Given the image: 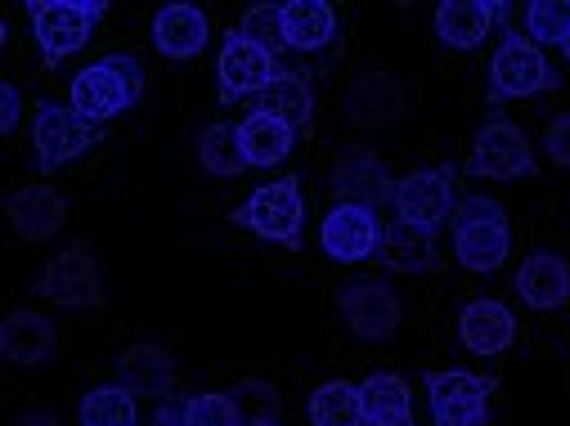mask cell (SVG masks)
<instances>
[{
    "instance_id": "6da1fadb",
    "label": "cell",
    "mask_w": 570,
    "mask_h": 426,
    "mask_svg": "<svg viewBox=\"0 0 570 426\" xmlns=\"http://www.w3.org/2000/svg\"><path fill=\"white\" fill-rule=\"evenodd\" d=\"M139 95H145V63L135 55H104L72 77L68 108L81 112L86 121L104 126V121L121 117L126 108H135Z\"/></svg>"
},
{
    "instance_id": "7a4b0ae2",
    "label": "cell",
    "mask_w": 570,
    "mask_h": 426,
    "mask_svg": "<svg viewBox=\"0 0 570 426\" xmlns=\"http://www.w3.org/2000/svg\"><path fill=\"white\" fill-rule=\"evenodd\" d=\"M104 14H108V6H99V0H28V19L37 32V46H41V63L59 68L77 50H86V41L104 23Z\"/></svg>"
},
{
    "instance_id": "3957f363",
    "label": "cell",
    "mask_w": 570,
    "mask_h": 426,
    "mask_svg": "<svg viewBox=\"0 0 570 426\" xmlns=\"http://www.w3.org/2000/svg\"><path fill=\"white\" fill-rule=\"evenodd\" d=\"M234 225H247L256 238L278 242L297 251L302 247V225H306V202H302V180L283 176L274 185H261L238 211H229Z\"/></svg>"
},
{
    "instance_id": "277c9868",
    "label": "cell",
    "mask_w": 570,
    "mask_h": 426,
    "mask_svg": "<svg viewBox=\"0 0 570 426\" xmlns=\"http://www.w3.org/2000/svg\"><path fill=\"white\" fill-rule=\"evenodd\" d=\"M99 126L63 103H37L32 112V145H37V171L50 176L63 162H77L86 149L99 145Z\"/></svg>"
},
{
    "instance_id": "5b68a950",
    "label": "cell",
    "mask_w": 570,
    "mask_h": 426,
    "mask_svg": "<svg viewBox=\"0 0 570 426\" xmlns=\"http://www.w3.org/2000/svg\"><path fill=\"white\" fill-rule=\"evenodd\" d=\"M426 404H432V426H490V395L499 390L494 377L481 373H426Z\"/></svg>"
},
{
    "instance_id": "8992f818",
    "label": "cell",
    "mask_w": 570,
    "mask_h": 426,
    "mask_svg": "<svg viewBox=\"0 0 570 426\" xmlns=\"http://www.w3.org/2000/svg\"><path fill=\"white\" fill-rule=\"evenodd\" d=\"M548 90H557V72L548 68L543 50L530 37L508 32V41L490 59V99L503 103V99H530Z\"/></svg>"
},
{
    "instance_id": "52a82bcc",
    "label": "cell",
    "mask_w": 570,
    "mask_h": 426,
    "mask_svg": "<svg viewBox=\"0 0 570 426\" xmlns=\"http://www.w3.org/2000/svg\"><path fill=\"white\" fill-rule=\"evenodd\" d=\"M37 293L50 306H63V310H95V306H104V283H99V265H95L90 247L72 242V247L55 251L46 260V269H41Z\"/></svg>"
},
{
    "instance_id": "ba28073f",
    "label": "cell",
    "mask_w": 570,
    "mask_h": 426,
    "mask_svg": "<svg viewBox=\"0 0 570 426\" xmlns=\"http://www.w3.org/2000/svg\"><path fill=\"white\" fill-rule=\"evenodd\" d=\"M463 176L476 180H521L534 176V153H530V139L521 135L517 121L508 117H490L476 135V149L463 167Z\"/></svg>"
},
{
    "instance_id": "9c48e42d",
    "label": "cell",
    "mask_w": 570,
    "mask_h": 426,
    "mask_svg": "<svg viewBox=\"0 0 570 426\" xmlns=\"http://www.w3.org/2000/svg\"><path fill=\"white\" fill-rule=\"evenodd\" d=\"M454 194H459V171L454 167H436V171H413L404 180H395V211L404 225L417 229H441L445 220H454Z\"/></svg>"
},
{
    "instance_id": "30bf717a",
    "label": "cell",
    "mask_w": 570,
    "mask_h": 426,
    "mask_svg": "<svg viewBox=\"0 0 570 426\" xmlns=\"http://www.w3.org/2000/svg\"><path fill=\"white\" fill-rule=\"evenodd\" d=\"M216 72H220V103H238V99H256V95H265L274 81H278V72H283V63L269 55V50H261V46H252L247 37H238V32H225V41H220V59H216Z\"/></svg>"
},
{
    "instance_id": "8fae6325",
    "label": "cell",
    "mask_w": 570,
    "mask_h": 426,
    "mask_svg": "<svg viewBox=\"0 0 570 426\" xmlns=\"http://www.w3.org/2000/svg\"><path fill=\"white\" fill-rule=\"evenodd\" d=\"M320 242L333 260L342 265H360L368 256H377L382 247V220L373 207H360V202H337L324 225H320Z\"/></svg>"
},
{
    "instance_id": "7c38bea8",
    "label": "cell",
    "mask_w": 570,
    "mask_h": 426,
    "mask_svg": "<svg viewBox=\"0 0 570 426\" xmlns=\"http://www.w3.org/2000/svg\"><path fill=\"white\" fill-rule=\"evenodd\" d=\"M342 319L355 337L382 341L400 328V301L386 283H351V288H342Z\"/></svg>"
},
{
    "instance_id": "4fadbf2b",
    "label": "cell",
    "mask_w": 570,
    "mask_h": 426,
    "mask_svg": "<svg viewBox=\"0 0 570 426\" xmlns=\"http://www.w3.org/2000/svg\"><path fill=\"white\" fill-rule=\"evenodd\" d=\"M333 189H337V202H360L373 211L386 198H395V180L386 176V167L368 149H342L337 171H333Z\"/></svg>"
},
{
    "instance_id": "5bb4252c",
    "label": "cell",
    "mask_w": 570,
    "mask_h": 426,
    "mask_svg": "<svg viewBox=\"0 0 570 426\" xmlns=\"http://www.w3.org/2000/svg\"><path fill=\"white\" fill-rule=\"evenodd\" d=\"M6 216H10V225H14V234H19L23 242H46V238H55V234L63 229L68 202H63V194L50 189V185H23V189L6 202Z\"/></svg>"
},
{
    "instance_id": "9a60e30c",
    "label": "cell",
    "mask_w": 570,
    "mask_h": 426,
    "mask_svg": "<svg viewBox=\"0 0 570 426\" xmlns=\"http://www.w3.org/2000/svg\"><path fill=\"white\" fill-rule=\"evenodd\" d=\"M459 341L472 355L494 359V355H503L517 341V319H512V310L503 301H490V297L468 301L463 315H459Z\"/></svg>"
},
{
    "instance_id": "2e32d148",
    "label": "cell",
    "mask_w": 570,
    "mask_h": 426,
    "mask_svg": "<svg viewBox=\"0 0 570 426\" xmlns=\"http://www.w3.org/2000/svg\"><path fill=\"white\" fill-rule=\"evenodd\" d=\"M377 260L395 274H436L445 260L436 251V234L432 229H417V225H404V220H391L382 229V247H377Z\"/></svg>"
},
{
    "instance_id": "e0dca14e",
    "label": "cell",
    "mask_w": 570,
    "mask_h": 426,
    "mask_svg": "<svg viewBox=\"0 0 570 426\" xmlns=\"http://www.w3.org/2000/svg\"><path fill=\"white\" fill-rule=\"evenodd\" d=\"M212 41V23L198 6H163L154 14V46L167 59H198Z\"/></svg>"
},
{
    "instance_id": "ac0fdd59",
    "label": "cell",
    "mask_w": 570,
    "mask_h": 426,
    "mask_svg": "<svg viewBox=\"0 0 570 426\" xmlns=\"http://www.w3.org/2000/svg\"><path fill=\"white\" fill-rule=\"evenodd\" d=\"M176 382V359L171 350L163 346H149V341H139V346H126L117 355V386L135 390V395H154L163 399Z\"/></svg>"
},
{
    "instance_id": "d6986e66",
    "label": "cell",
    "mask_w": 570,
    "mask_h": 426,
    "mask_svg": "<svg viewBox=\"0 0 570 426\" xmlns=\"http://www.w3.org/2000/svg\"><path fill=\"white\" fill-rule=\"evenodd\" d=\"M517 297L530 310H557L570 297V265L552 251H534L525 256V265L517 269Z\"/></svg>"
},
{
    "instance_id": "ffe728a7",
    "label": "cell",
    "mask_w": 570,
    "mask_h": 426,
    "mask_svg": "<svg viewBox=\"0 0 570 426\" xmlns=\"http://www.w3.org/2000/svg\"><path fill=\"white\" fill-rule=\"evenodd\" d=\"M503 14L508 6H490V0H445L436 10V37L450 50H476L490 37V23Z\"/></svg>"
},
{
    "instance_id": "44dd1931",
    "label": "cell",
    "mask_w": 570,
    "mask_h": 426,
    "mask_svg": "<svg viewBox=\"0 0 570 426\" xmlns=\"http://www.w3.org/2000/svg\"><path fill=\"white\" fill-rule=\"evenodd\" d=\"M400 112H404V99L386 72H364L346 95V121L360 130H377V126L395 121Z\"/></svg>"
},
{
    "instance_id": "7402d4cb",
    "label": "cell",
    "mask_w": 570,
    "mask_h": 426,
    "mask_svg": "<svg viewBox=\"0 0 570 426\" xmlns=\"http://www.w3.org/2000/svg\"><path fill=\"white\" fill-rule=\"evenodd\" d=\"M293 139H297V130L288 121H278V117H269L261 108H252L243 117V126H238V145H243L247 167H278L283 158L293 153Z\"/></svg>"
},
{
    "instance_id": "603a6c76",
    "label": "cell",
    "mask_w": 570,
    "mask_h": 426,
    "mask_svg": "<svg viewBox=\"0 0 570 426\" xmlns=\"http://www.w3.org/2000/svg\"><path fill=\"white\" fill-rule=\"evenodd\" d=\"M55 350V328H50V319H41L37 310H14L6 324H0V355H6L10 364H23V368H32V364H41L46 355Z\"/></svg>"
},
{
    "instance_id": "cb8c5ba5",
    "label": "cell",
    "mask_w": 570,
    "mask_h": 426,
    "mask_svg": "<svg viewBox=\"0 0 570 426\" xmlns=\"http://www.w3.org/2000/svg\"><path fill=\"white\" fill-rule=\"evenodd\" d=\"M333 32H337V14L324 0H288L283 6V41H288V50L315 55L333 41Z\"/></svg>"
},
{
    "instance_id": "d4e9b609",
    "label": "cell",
    "mask_w": 570,
    "mask_h": 426,
    "mask_svg": "<svg viewBox=\"0 0 570 426\" xmlns=\"http://www.w3.org/2000/svg\"><path fill=\"white\" fill-rule=\"evenodd\" d=\"M256 108L269 112V117H278V121H288L293 130H306V126L315 121V95H311V81H306L302 72H293V68H283L278 81H274L265 95H256Z\"/></svg>"
},
{
    "instance_id": "484cf974",
    "label": "cell",
    "mask_w": 570,
    "mask_h": 426,
    "mask_svg": "<svg viewBox=\"0 0 570 426\" xmlns=\"http://www.w3.org/2000/svg\"><path fill=\"white\" fill-rule=\"evenodd\" d=\"M512 251L508 225H463L454 229V256L472 274H494Z\"/></svg>"
},
{
    "instance_id": "4316f807",
    "label": "cell",
    "mask_w": 570,
    "mask_h": 426,
    "mask_svg": "<svg viewBox=\"0 0 570 426\" xmlns=\"http://www.w3.org/2000/svg\"><path fill=\"white\" fill-rule=\"evenodd\" d=\"M311 422L315 426H368L364 417V395L360 386L351 382H324L315 395H311Z\"/></svg>"
},
{
    "instance_id": "83f0119b",
    "label": "cell",
    "mask_w": 570,
    "mask_h": 426,
    "mask_svg": "<svg viewBox=\"0 0 570 426\" xmlns=\"http://www.w3.org/2000/svg\"><path fill=\"white\" fill-rule=\"evenodd\" d=\"M198 162L207 167V176H220V180L243 176L247 158H243V145H238V126H229V121L207 126L198 135Z\"/></svg>"
},
{
    "instance_id": "f1b7e54d",
    "label": "cell",
    "mask_w": 570,
    "mask_h": 426,
    "mask_svg": "<svg viewBox=\"0 0 570 426\" xmlns=\"http://www.w3.org/2000/svg\"><path fill=\"white\" fill-rule=\"evenodd\" d=\"M360 395H364L368 422H404L409 417V382L395 373H373L368 382H360Z\"/></svg>"
},
{
    "instance_id": "f546056e",
    "label": "cell",
    "mask_w": 570,
    "mask_h": 426,
    "mask_svg": "<svg viewBox=\"0 0 570 426\" xmlns=\"http://www.w3.org/2000/svg\"><path fill=\"white\" fill-rule=\"evenodd\" d=\"M81 426H135V390L95 386L81 399Z\"/></svg>"
},
{
    "instance_id": "4dcf8cb0",
    "label": "cell",
    "mask_w": 570,
    "mask_h": 426,
    "mask_svg": "<svg viewBox=\"0 0 570 426\" xmlns=\"http://www.w3.org/2000/svg\"><path fill=\"white\" fill-rule=\"evenodd\" d=\"M525 32L534 46H566L570 37V0H530Z\"/></svg>"
},
{
    "instance_id": "1f68e13d",
    "label": "cell",
    "mask_w": 570,
    "mask_h": 426,
    "mask_svg": "<svg viewBox=\"0 0 570 426\" xmlns=\"http://www.w3.org/2000/svg\"><path fill=\"white\" fill-rule=\"evenodd\" d=\"M243 404L238 395L225 390H203L194 399H185V426H243Z\"/></svg>"
},
{
    "instance_id": "d6a6232c",
    "label": "cell",
    "mask_w": 570,
    "mask_h": 426,
    "mask_svg": "<svg viewBox=\"0 0 570 426\" xmlns=\"http://www.w3.org/2000/svg\"><path fill=\"white\" fill-rule=\"evenodd\" d=\"M238 37H247L252 46H261V50H269L278 59V50L288 46V41H283V6H256V10H247L243 23H238Z\"/></svg>"
},
{
    "instance_id": "836d02e7",
    "label": "cell",
    "mask_w": 570,
    "mask_h": 426,
    "mask_svg": "<svg viewBox=\"0 0 570 426\" xmlns=\"http://www.w3.org/2000/svg\"><path fill=\"white\" fill-rule=\"evenodd\" d=\"M463 225H508V216L494 198H463L454 207V229H463Z\"/></svg>"
},
{
    "instance_id": "e575fe53",
    "label": "cell",
    "mask_w": 570,
    "mask_h": 426,
    "mask_svg": "<svg viewBox=\"0 0 570 426\" xmlns=\"http://www.w3.org/2000/svg\"><path fill=\"white\" fill-rule=\"evenodd\" d=\"M548 158L570 171V112H557L548 121Z\"/></svg>"
},
{
    "instance_id": "d590c367",
    "label": "cell",
    "mask_w": 570,
    "mask_h": 426,
    "mask_svg": "<svg viewBox=\"0 0 570 426\" xmlns=\"http://www.w3.org/2000/svg\"><path fill=\"white\" fill-rule=\"evenodd\" d=\"M0 103H6V108H0V130H6V135H14V126H19V112H23V99H19L14 81H6V86H0Z\"/></svg>"
},
{
    "instance_id": "8d00e7d4",
    "label": "cell",
    "mask_w": 570,
    "mask_h": 426,
    "mask_svg": "<svg viewBox=\"0 0 570 426\" xmlns=\"http://www.w3.org/2000/svg\"><path fill=\"white\" fill-rule=\"evenodd\" d=\"M154 426H185V404H163L158 408V417H154Z\"/></svg>"
},
{
    "instance_id": "74e56055",
    "label": "cell",
    "mask_w": 570,
    "mask_h": 426,
    "mask_svg": "<svg viewBox=\"0 0 570 426\" xmlns=\"http://www.w3.org/2000/svg\"><path fill=\"white\" fill-rule=\"evenodd\" d=\"M19 426H63L59 417H46V413H37V417H23Z\"/></svg>"
},
{
    "instance_id": "f35d334b",
    "label": "cell",
    "mask_w": 570,
    "mask_h": 426,
    "mask_svg": "<svg viewBox=\"0 0 570 426\" xmlns=\"http://www.w3.org/2000/svg\"><path fill=\"white\" fill-rule=\"evenodd\" d=\"M368 426H413V422L404 417V422H368Z\"/></svg>"
},
{
    "instance_id": "ab89813d",
    "label": "cell",
    "mask_w": 570,
    "mask_h": 426,
    "mask_svg": "<svg viewBox=\"0 0 570 426\" xmlns=\"http://www.w3.org/2000/svg\"><path fill=\"white\" fill-rule=\"evenodd\" d=\"M256 426H283V422H274V417H269V422H256Z\"/></svg>"
},
{
    "instance_id": "60d3db41",
    "label": "cell",
    "mask_w": 570,
    "mask_h": 426,
    "mask_svg": "<svg viewBox=\"0 0 570 426\" xmlns=\"http://www.w3.org/2000/svg\"><path fill=\"white\" fill-rule=\"evenodd\" d=\"M561 50H566V59H570V37H566V46H561Z\"/></svg>"
}]
</instances>
